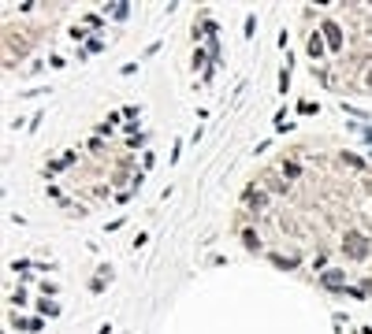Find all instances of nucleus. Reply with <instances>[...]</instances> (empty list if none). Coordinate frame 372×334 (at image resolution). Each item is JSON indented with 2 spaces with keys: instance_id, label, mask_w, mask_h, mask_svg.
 Masks as SVG:
<instances>
[]
</instances>
